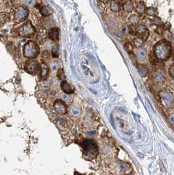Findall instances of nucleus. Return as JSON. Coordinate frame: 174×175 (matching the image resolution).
Returning <instances> with one entry per match:
<instances>
[{
	"instance_id": "obj_1",
	"label": "nucleus",
	"mask_w": 174,
	"mask_h": 175,
	"mask_svg": "<svg viewBox=\"0 0 174 175\" xmlns=\"http://www.w3.org/2000/svg\"><path fill=\"white\" fill-rule=\"evenodd\" d=\"M155 57L160 60H167L172 53V46L169 42L162 40L156 43L153 49Z\"/></svg>"
},
{
	"instance_id": "obj_2",
	"label": "nucleus",
	"mask_w": 174,
	"mask_h": 175,
	"mask_svg": "<svg viewBox=\"0 0 174 175\" xmlns=\"http://www.w3.org/2000/svg\"><path fill=\"white\" fill-rule=\"evenodd\" d=\"M83 156L86 160H92L96 157L98 147L94 141L92 140H85L83 142Z\"/></svg>"
},
{
	"instance_id": "obj_3",
	"label": "nucleus",
	"mask_w": 174,
	"mask_h": 175,
	"mask_svg": "<svg viewBox=\"0 0 174 175\" xmlns=\"http://www.w3.org/2000/svg\"><path fill=\"white\" fill-rule=\"evenodd\" d=\"M39 53L38 45L33 41H29L24 47V55L29 58H36Z\"/></svg>"
},
{
	"instance_id": "obj_4",
	"label": "nucleus",
	"mask_w": 174,
	"mask_h": 175,
	"mask_svg": "<svg viewBox=\"0 0 174 175\" xmlns=\"http://www.w3.org/2000/svg\"><path fill=\"white\" fill-rule=\"evenodd\" d=\"M129 32L133 36H137L144 41L147 40L149 36V32L144 25L132 24L129 27Z\"/></svg>"
},
{
	"instance_id": "obj_5",
	"label": "nucleus",
	"mask_w": 174,
	"mask_h": 175,
	"mask_svg": "<svg viewBox=\"0 0 174 175\" xmlns=\"http://www.w3.org/2000/svg\"><path fill=\"white\" fill-rule=\"evenodd\" d=\"M16 31L19 36L23 37H33L36 32V29H35L30 20L22 24Z\"/></svg>"
},
{
	"instance_id": "obj_6",
	"label": "nucleus",
	"mask_w": 174,
	"mask_h": 175,
	"mask_svg": "<svg viewBox=\"0 0 174 175\" xmlns=\"http://www.w3.org/2000/svg\"><path fill=\"white\" fill-rule=\"evenodd\" d=\"M159 96L165 107L171 108L174 106V97L172 93L167 91H162L159 93Z\"/></svg>"
},
{
	"instance_id": "obj_7",
	"label": "nucleus",
	"mask_w": 174,
	"mask_h": 175,
	"mask_svg": "<svg viewBox=\"0 0 174 175\" xmlns=\"http://www.w3.org/2000/svg\"><path fill=\"white\" fill-rule=\"evenodd\" d=\"M29 14V10L26 6H20L14 11V21L16 23L23 22L26 19Z\"/></svg>"
},
{
	"instance_id": "obj_8",
	"label": "nucleus",
	"mask_w": 174,
	"mask_h": 175,
	"mask_svg": "<svg viewBox=\"0 0 174 175\" xmlns=\"http://www.w3.org/2000/svg\"><path fill=\"white\" fill-rule=\"evenodd\" d=\"M40 66L37 60L30 58L29 59L25 65V70L28 73L31 75H35L37 74V72L39 71Z\"/></svg>"
},
{
	"instance_id": "obj_9",
	"label": "nucleus",
	"mask_w": 174,
	"mask_h": 175,
	"mask_svg": "<svg viewBox=\"0 0 174 175\" xmlns=\"http://www.w3.org/2000/svg\"><path fill=\"white\" fill-rule=\"evenodd\" d=\"M54 108L56 112L60 115L66 114L68 112V107L66 104L63 103V101L60 100H57L55 101L54 104Z\"/></svg>"
},
{
	"instance_id": "obj_10",
	"label": "nucleus",
	"mask_w": 174,
	"mask_h": 175,
	"mask_svg": "<svg viewBox=\"0 0 174 175\" xmlns=\"http://www.w3.org/2000/svg\"><path fill=\"white\" fill-rule=\"evenodd\" d=\"M48 36L51 41L56 42L59 39V30L58 28H51L48 32Z\"/></svg>"
},
{
	"instance_id": "obj_11",
	"label": "nucleus",
	"mask_w": 174,
	"mask_h": 175,
	"mask_svg": "<svg viewBox=\"0 0 174 175\" xmlns=\"http://www.w3.org/2000/svg\"><path fill=\"white\" fill-rule=\"evenodd\" d=\"M47 37V32L43 27L39 28L37 32V39L40 43H43Z\"/></svg>"
},
{
	"instance_id": "obj_12",
	"label": "nucleus",
	"mask_w": 174,
	"mask_h": 175,
	"mask_svg": "<svg viewBox=\"0 0 174 175\" xmlns=\"http://www.w3.org/2000/svg\"><path fill=\"white\" fill-rule=\"evenodd\" d=\"M61 88H62V91L66 93V94H72V93H74V89L66 80H63L61 82Z\"/></svg>"
},
{
	"instance_id": "obj_13",
	"label": "nucleus",
	"mask_w": 174,
	"mask_h": 175,
	"mask_svg": "<svg viewBox=\"0 0 174 175\" xmlns=\"http://www.w3.org/2000/svg\"><path fill=\"white\" fill-rule=\"evenodd\" d=\"M40 77L43 80H47L48 75V68L46 63L43 62L40 66Z\"/></svg>"
},
{
	"instance_id": "obj_14",
	"label": "nucleus",
	"mask_w": 174,
	"mask_h": 175,
	"mask_svg": "<svg viewBox=\"0 0 174 175\" xmlns=\"http://www.w3.org/2000/svg\"><path fill=\"white\" fill-rule=\"evenodd\" d=\"M155 80L158 81V82H163L165 81V79H166V76H165V74L163 71H162L161 70H156L155 73L154 75Z\"/></svg>"
},
{
	"instance_id": "obj_15",
	"label": "nucleus",
	"mask_w": 174,
	"mask_h": 175,
	"mask_svg": "<svg viewBox=\"0 0 174 175\" xmlns=\"http://www.w3.org/2000/svg\"><path fill=\"white\" fill-rule=\"evenodd\" d=\"M121 4L118 0H111L110 3V9L113 12L117 13L121 11Z\"/></svg>"
},
{
	"instance_id": "obj_16",
	"label": "nucleus",
	"mask_w": 174,
	"mask_h": 175,
	"mask_svg": "<svg viewBox=\"0 0 174 175\" xmlns=\"http://www.w3.org/2000/svg\"><path fill=\"white\" fill-rule=\"evenodd\" d=\"M123 8L126 12H132L134 9V4L131 0H126L123 5Z\"/></svg>"
},
{
	"instance_id": "obj_17",
	"label": "nucleus",
	"mask_w": 174,
	"mask_h": 175,
	"mask_svg": "<svg viewBox=\"0 0 174 175\" xmlns=\"http://www.w3.org/2000/svg\"><path fill=\"white\" fill-rule=\"evenodd\" d=\"M40 13L43 16H49L53 14V11L48 6H43L40 9Z\"/></svg>"
},
{
	"instance_id": "obj_18",
	"label": "nucleus",
	"mask_w": 174,
	"mask_h": 175,
	"mask_svg": "<svg viewBox=\"0 0 174 175\" xmlns=\"http://www.w3.org/2000/svg\"><path fill=\"white\" fill-rule=\"evenodd\" d=\"M135 11L139 14H140V15H142V14H143L145 13L146 7L143 2L140 1L137 4V6L135 7Z\"/></svg>"
},
{
	"instance_id": "obj_19",
	"label": "nucleus",
	"mask_w": 174,
	"mask_h": 175,
	"mask_svg": "<svg viewBox=\"0 0 174 175\" xmlns=\"http://www.w3.org/2000/svg\"><path fill=\"white\" fill-rule=\"evenodd\" d=\"M146 14L147 15L150 16H157L158 15V11L156 8L153 7H150L146 9V11H145Z\"/></svg>"
},
{
	"instance_id": "obj_20",
	"label": "nucleus",
	"mask_w": 174,
	"mask_h": 175,
	"mask_svg": "<svg viewBox=\"0 0 174 175\" xmlns=\"http://www.w3.org/2000/svg\"><path fill=\"white\" fill-rule=\"evenodd\" d=\"M136 56L141 60H143L146 58L147 52L146 51L143 49H138L137 52H136Z\"/></svg>"
},
{
	"instance_id": "obj_21",
	"label": "nucleus",
	"mask_w": 174,
	"mask_h": 175,
	"mask_svg": "<svg viewBox=\"0 0 174 175\" xmlns=\"http://www.w3.org/2000/svg\"><path fill=\"white\" fill-rule=\"evenodd\" d=\"M144 43V40L143 39H141V37H137L136 38L134 39V42H133V43H134V45L136 47L140 48L141 46H143Z\"/></svg>"
},
{
	"instance_id": "obj_22",
	"label": "nucleus",
	"mask_w": 174,
	"mask_h": 175,
	"mask_svg": "<svg viewBox=\"0 0 174 175\" xmlns=\"http://www.w3.org/2000/svg\"><path fill=\"white\" fill-rule=\"evenodd\" d=\"M138 69L139 72H140V74L142 75V76H145V75L147 74L148 69L146 66H145L143 65H140L138 66Z\"/></svg>"
},
{
	"instance_id": "obj_23",
	"label": "nucleus",
	"mask_w": 174,
	"mask_h": 175,
	"mask_svg": "<svg viewBox=\"0 0 174 175\" xmlns=\"http://www.w3.org/2000/svg\"><path fill=\"white\" fill-rule=\"evenodd\" d=\"M129 21L132 24H138V23L140 21V16L136 15V14H133L129 18Z\"/></svg>"
},
{
	"instance_id": "obj_24",
	"label": "nucleus",
	"mask_w": 174,
	"mask_h": 175,
	"mask_svg": "<svg viewBox=\"0 0 174 175\" xmlns=\"http://www.w3.org/2000/svg\"><path fill=\"white\" fill-rule=\"evenodd\" d=\"M50 58V54L48 51H44L42 52L41 59L43 60V62L46 63V62H48Z\"/></svg>"
},
{
	"instance_id": "obj_25",
	"label": "nucleus",
	"mask_w": 174,
	"mask_h": 175,
	"mask_svg": "<svg viewBox=\"0 0 174 175\" xmlns=\"http://www.w3.org/2000/svg\"><path fill=\"white\" fill-rule=\"evenodd\" d=\"M60 54V49L58 45H56L53 47V49H52V55L54 58H57L59 56Z\"/></svg>"
},
{
	"instance_id": "obj_26",
	"label": "nucleus",
	"mask_w": 174,
	"mask_h": 175,
	"mask_svg": "<svg viewBox=\"0 0 174 175\" xmlns=\"http://www.w3.org/2000/svg\"><path fill=\"white\" fill-rule=\"evenodd\" d=\"M57 77L58 78V80H65L66 76L63 69H60L58 70V71L57 72Z\"/></svg>"
},
{
	"instance_id": "obj_27",
	"label": "nucleus",
	"mask_w": 174,
	"mask_h": 175,
	"mask_svg": "<svg viewBox=\"0 0 174 175\" xmlns=\"http://www.w3.org/2000/svg\"><path fill=\"white\" fill-rule=\"evenodd\" d=\"M129 56H130V58H131V60H132V63L134 64V65L136 66L138 65V64H137V61H138V60H137V56H136L135 55H134V53H133L132 52H129Z\"/></svg>"
},
{
	"instance_id": "obj_28",
	"label": "nucleus",
	"mask_w": 174,
	"mask_h": 175,
	"mask_svg": "<svg viewBox=\"0 0 174 175\" xmlns=\"http://www.w3.org/2000/svg\"><path fill=\"white\" fill-rule=\"evenodd\" d=\"M7 19H8V16H7V13L2 12L1 13V26L4 25L5 23L7 22Z\"/></svg>"
},
{
	"instance_id": "obj_29",
	"label": "nucleus",
	"mask_w": 174,
	"mask_h": 175,
	"mask_svg": "<svg viewBox=\"0 0 174 175\" xmlns=\"http://www.w3.org/2000/svg\"><path fill=\"white\" fill-rule=\"evenodd\" d=\"M124 48H125V50L128 52H132V45L131 44V43H126V44L124 45Z\"/></svg>"
},
{
	"instance_id": "obj_30",
	"label": "nucleus",
	"mask_w": 174,
	"mask_h": 175,
	"mask_svg": "<svg viewBox=\"0 0 174 175\" xmlns=\"http://www.w3.org/2000/svg\"><path fill=\"white\" fill-rule=\"evenodd\" d=\"M152 22L153 24H156V25H160L162 24V22H161V20L158 18L157 16H155L153 20H152Z\"/></svg>"
},
{
	"instance_id": "obj_31",
	"label": "nucleus",
	"mask_w": 174,
	"mask_h": 175,
	"mask_svg": "<svg viewBox=\"0 0 174 175\" xmlns=\"http://www.w3.org/2000/svg\"><path fill=\"white\" fill-rule=\"evenodd\" d=\"M143 21H144V23H145L144 26H145L146 27H147V26H149V25H150V24H151V23H153L152 21H150V19H147V18L143 20Z\"/></svg>"
},
{
	"instance_id": "obj_32",
	"label": "nucleus",
	"mask_w": 174,
	"mask_h": 175,
	"mask_svg": "<svg viewBox=\"0 0 174 175\" xmlns=\"http://www.w3.org/2000/svg\"><path fill=\"white\" fill-rule=\"evenodd\" d=\"M170 74L173 79H174V65L170 67Z\"/></svg>"
},
{
	"instance_id": "obj_33",
	"label": "nucleus",
	"mask_w": 174,
	"mask_h": 175,
	"mask_svg": "<svg viewBox=\"0 0 174 175\" xmlns=\"http://www.w3.org/2000/svg\"><path fill=\"white\" fill-rule=\"evenodd\" d=\"M170 123L174 125V114H171L170 116Z\"/></svg>"
},
{
	"instance_id": "obj_34",
	"label": "nucleus",
	"mask_w": 174,
	"mask_h": 175,
	"mask_svg": "<svg viewBox=\"0 0 174 175\" xmlns=\"http://www.w3.org/2000/svg\"><path fill=\"white\" fill-rule=\"evenodd\" d=\"M170 85L171 87V88H172L173 90H174V79H173L172 80L170 81Z\"/></svg>"
},
{
	"instance_id": "obj_35",
	"label": "nucleus",
	"mask_w": 174,
	"mask_h": 175,
	"mask_svg": "<svg viewBox=\"0 0 174 175\" xmlns=\"http://www.w3.org/2000/svg\"><path fill=\"white\" fill-rule=\"evenodd\" d=\"M100 1L101 3H103V4H107V3L109 2V0H100Z\"/></svg>"
}]
</instances>
